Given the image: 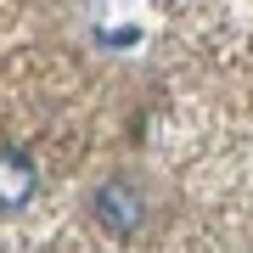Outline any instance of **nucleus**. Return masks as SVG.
I'll return each mask as SVG.
<instances>
[{
    "instance_id": "2",
    "label": "nucleus",
    "mask_w": 253,
    "mask_h": 253,
    "mask_svg": "<svg viewBox=\"0 0 253 253\" xmlns=\"http://www.w3.org/2000/svg\"><path fill=\"white\" fill-rule=\"evenodd\" d=\"M34 197V163H28L17 146L0 152V208H23Z\"/></svg>"
},
{
    "instance_id": "1",
    "label": "nucleus",
    "mask_w": 253,
    "mask_h": 253,
    "mask_svg": "<svg viewBox=\"0 0 253 253\" xmlns=\"http://www.w3.org/2000/svg\"><path fill=\"white\" fill-rule=\"evenodd\" d=\"M90 203H96V219H101L113 236H135L141 219H146V203H141V191L129 186V180H101Z\"/></svg>"
}]
</instances>
